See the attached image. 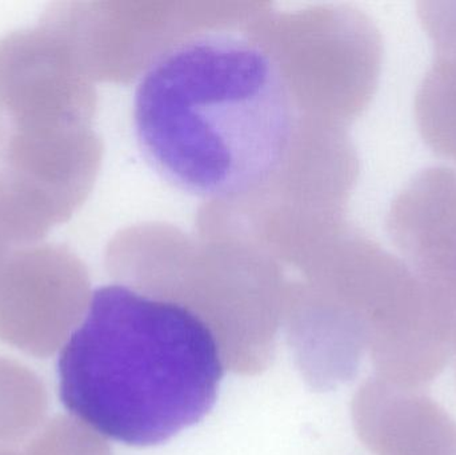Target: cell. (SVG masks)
Instances as JSON below:
<instances>
[{
  "label": "cell",
  "mask_w": 456,
  "mask_h": 455,
  "mask_svg": "<svg viewBox=\"0 0 456 455\" xmlns=\"http://www.w3.org/2000/svg\"><path fill=\"white\" fill-rule=\"evenodd\" d=\"M419 16L436 53L415 101L426 143L456 162V2H425Z\"/></svg>",
  "instance_id": "obj_6"
},
{
  "label": "cell",
  "mask_w": 456,
  "mask_h": 455,
  "mask_svg": "<svg viewBox=\"0 0 456 455\" xmlns=\"http://www.w3.org/2000/svg\"><path fill=\"white\" fill-rule=\"evenodd\" d=\"M134 127L168 183L203 199H231L283 167L297 111L265 47L240 32L210 31L150 64L134 95Z\"/></svg>",
  "instance_id": "obj_1"
},
{
  "label": "cell",
  "mask_w": 456,
  "mask_h": 455,
  "mask_svg": "<svg viewBox=\"0 0 456 455\" xmlns=\"http://www.w3.org/2000/svg\"><path fill=\"white\" fill-rule=\"evenodd\" d=\"M48 398L39 377L21 363L0 357V443L34 435L47 414Z\"/></svg>",
  "instance_id": "obj_7"
},
{
  "label": "cell",
  "mask_w": 456,
  "mask_h": 455,
  "mask_svg": "<svg viewBox=\"0 0 456 455\" xmlns=\"http://www.w3.org/2000/svg\"><path fill=\"white\" fill-rule=\"evenodd\" d=\"M388 229L407 266L444 310L456 341V173L431 167L414 176L391 208Z\"/></svg>",
  "instance_id": "obj_5"
},
{
  "label": "cell",
  "mask_w": 456,
  "mask_h": 455,
  "mask_svg": "<svg viewBox=\"0 0 456 455\" xmlns=\"http://www.w3.org/2000/svg\"><path fill=\"white\" fill-rule=\"evenodd\" d=\"M90 432L69 417L43 424L26 440L0 443V455H90Z\"/></svg>",
  "instance_id": "obj_8"
},
{
  "label": "cell",
  "mask_w": 456,
  "mask_h": 455,
  "mask_svg": "<svg viewBox=\"0 0 456 455\" xmlns=\"http://www.w3.org/2000/svg\"><path fill=\"white\" fill-rule=\"evenodd\" d=\"M11 251H13V248H11L10 245H8L7 242H5L4 238H3V235L0 234V261H2L3 258H4L7 254H10Z\"/></svg>",
  "instance_id": "obj_10"
},
{
  "label": "cell",
  "mask_w": 456,
  "mask_h": 455,
  "mask_svg": "<svg viewBox=\"0 0 456 455\" xmlns=\"http://www.w3.org/2000/svg\"><path fill=\"white\" fill-rule=\"evenodd\" d=\"M8 131L5 127L4 120H3V114L0 111V152H2L3 146H4L5 139H7Z\"/></svg>",
  "instance_id": "obj_9"
},
{
  "label": "cell",
  "mask_w": 456,
  "mask_h": 455,
  "mask_svg": "<svg viewBox=\"0 0 456 455\" xmlns=\"http://www.w3.org/2000/svg\"><path fill=\"white\" fill-rule=\"evenodd\" d=\"M58 373L61 403L77 421L150 448L213 410L224 366L213 331L189 307L110 285L91 297Z\"/></svg>",
  "instance_id": "obj_2"
},
{
  "label": "cell",
  "mask_w": 456,
  "mask_h": 455,
  "mask_svg": "<svg viewBox=\"0 0 456 455\" xmlns=\"http://www.w3.org/2000/svg\"><path fill=\"white\" fill-rule=\"evenodd\" d=\"M82 264L58 246L16 248L0 261V341L37 358L53 355L82 318Z\"/></svg>",
  "instance_id": "obj_3"
},
{
  "label": "cell",
  "mask_w": 456,
  "mask_h": 455,
  "mask_svg": "<svg viewBox=\"0 0 456 455\" xmlns=\"http://www.w3.org/2000/svg\"><path fill=\"white\" fill-rule=\"evenodd\" d=\"M91 93L63 40L40 24L0 40V111L15 128L83 126Z\"/></svg>",
  "instance_id": "obj_4"
}]
</instances>
